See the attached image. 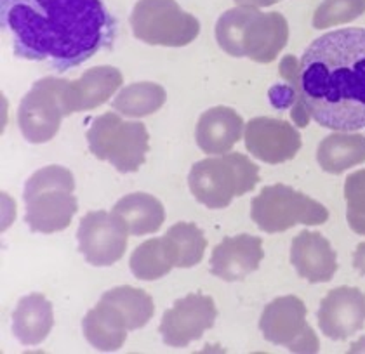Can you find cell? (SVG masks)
I'll use <instances>...</instances> for the list:
<instances>
[{
	"label": "cell",
	"instance_id": "8",
	"mask_svg": "<svg viewBox=\"0 0 365 354\" xmlns=\"http://www.w3.org/2000/svg\"><path fill=\"white\" fill-rule=\"evenodd\" d=\"M129 21L134 37L148 46L185 47L200 31L198 19L176 0H138Z\"/></svg>",
	"mask_w": 365,
	"mask_h": 354
},
{
	"label": "cell",
	"instance_id": "18",
	"mask_svg": "<svg viewBox=\"0 0 365 354\" xmlns=\"http://www.w3.org/2000/svg\"><path fill=\"white\" fill-rule=\"evenodd\" d=\"M245 123L233 108L214 106L200 115L197 122V145L207 155H225L244 137Z\"/></svg>",
	"mask_w": 365,
	"mask_h": 354
},
{
	"label": "cell",
	"instance_id": "17",
	"mask_svg": "<svg viewBox=\"0 0 365 354\" xmlns=\"http://www.w3.org/2000/svg\"><path fill=\"white\" fill-rule=\"evenodd\" d=\"M291 264L309 283H327L337 271L336 250L317 231H301L292 240Z\"/></svg>",
	"mask_w": 365,
	"mask_h": 354
},
{
	"label": "cell",
	"instance_id": "10",
	"mask_svg": "<svg viewBox=\"0 0 365 354\" xmlns=\"http://www.w3.org/2000/svg\"><path fill=\"white\" fill-rule=\"evenodd\" d=\"M259 330L268 342L291 353H319L320 340L307 321V306L296 296L277 297L264 308Z\"/></svg>",
	"mask_w": 365,
	"mask_h": 354
},
{
	"label": "cell",
	"instance_id": "24",
	"mask_svg": "<svg viewBox=\"0 0 365 354\" xmlns=\"http://www.w3.org/2000/svg\"><path fill=\"white\" fill-rule=\"evenodd\" d=\"M165 89L153 82H136L115 94L112 108L122 117L143 118L153 115L165 105Z\"/></svg>",
	"mask_w": 365,
	"mask_h": 354
},
{
	"label": "cell",
	"instance_id": "16",
	"mask_svg": "<svg viewBox=\"0 0 365 354\" xmlns=\"http://www.w3.org/2000/svg\"><path fill=\"white\" fill-rule=\"evenodd\" d=\"M122 83L124 77L120 70L108 65L87 70L77 80H66V117L105 105L110 98H115Z\"/></svg>",
	"mask_w": 365,
	"mask_h": 354
},
{
	"label": "cell",
	"instance_id": "25",
	"mask_svg": "<svg viewBox=\"0 0 365 354\" xmlns=\"http://www.w3.org/2000/svg\"><path fill=\"white\" fill-rule=\"evenodd\" d=\"M101 301L110 302L120 311L129 330L143 328L152 320L155 313L152 297L143 292L141 288H134V286L124 285L108 290V292L103 293Z\"/></svg>",
	"mask_w": 365,
	"mask_h": 354
},
{
	"label": "cell",
	"instance_id": "1",
	"mask_svg": "<svg viewBox=\"0 0 365 354\" xmlns=\"http://www.w3.org/2000/svg\"><path fill=\"white\" fill-rule=\"evenodd\" d=\"M2 26L19 58L63 71L113 41L115 23L101 0H0Z\"/></svg>",
	"mask_w": 365,
	"mask_h": 354
},
{
	"label": "cell",
	"instance_id": "29",
	"mask_svg": "<svg viewBox=\"0 0 365 354\" xmlns=\"http://www.w3.org/2000/svg\"><path fill=\"white\" fill-rule=\"evenodd\" d=\"M346 221L356 234L365 236V169L350 174L344 182Z\"/></svg>",
	"mask_w": 365,
	"mask_h": 354
},
{
	"label": "cell",
	"instance_id": "28",
	"mask_svg": "<svg viewBox=\"0 0 365 354\" xmlns=\"http://www.w3.org/2000/svg\"><path fill=\"white\" fill-rule=\"evenodd\" d=\"M365 13V0H324L313 14V28L324 30L351 23Z\"/></svg>",
	"mask_w": 365,
	"mask_h": 354
},
{
	"label": "cell",
	"instance_id": "14",
	"mask_svg": "<svg viewBox=\"0 0 365 354\" xmlns=\"http://www.w3.org/2000/svg\"><path fill=\"white\" fill-rule=\"evenodd\" d=\"M317 320L327 339L346 340L365 325V293L353 286H337L320 302Z\"/></svg>",
	"mask_w": 365,
	"mask_h": 354
},
{
	"label": "cell",
	"instance_id": "11",
	"mask_svg": "<svg viewBox=\"0 0 365 354\" xmlns=\"http://www.w3.org/2000/svg\"><path fill=\"white\" fill-rule=\"evenodd\" d=\"M125 224L113 212L94 210L82 217L77 231L78 250L91 266H112L124 257L127 249Z\"/></svg>",
	"mask_w": 365,
	"mask_h": 354
},
{
	"label": "cell",
	"instance_id": "23",
	"mask_svg": "<svg viewBox=\"0 0 365 354\" xmlns=\"http://www.w3.org/2000/svg\"><path fill=\"white\" fill-rule=\"evenodd\" d=\"M130 273L143 281H155L168 276L176 268V257L168 238H152L136 246L129 261Z\"/></svg>",
	"mask_w": 365,
	"mask_h": 354
},
{
	"label": "cell",
	"instance_id": "22",
	"mask_svg": "<svg viewBox=\"0 0 365 354\" xmlns=\"http://www.w3.org/2000/svg\"><path fill=\"white\" fill-rule=\"evenodd\" d=\"M317 162L329 174H343L365 162V136L334 130L324 137L317 150Z\"/></svg>",
	"mask_w": 365,
	"mask_h": 354
},
{
	"label": "cell",
	"instance_id": "30",
	"mask_svg": "<svg viewBox=\"0 0 365 354\" xmlns=\"http://www.w3.org/2000/svg\"><path fill=\"white\" fill-rule=\"evenodd\" d=\"M353 266L356 271L365 276V241L356 246L355 254H353Z\"/></svg>",
	"mask_w": 365,
	"mask_h": 354
},
{
	"label": "cell",
	"instance_id": "27",
	"mask_svg": "<svg viewBox=\"0 0 365 354\" xmlns=\"http://www.w3.org/2000/svg\"><path fill=\"white\" fill-rule=\"evenodd\" d=\"M280 77L285 80V87H275L273 90L280 94H289V99L285 101V106H291V117L297 127H307L312 117L304 103L303 90H301L299 80V61L294 56H285L280 61Z\"/></svg>",
	"mask_w": 365,
	"mask_h": 354
},
{
	"label": "cell",
	"instance_id": "5",
	"mask_svg": "<svg viewBox=\"0 0 365 354\" xmlns=\"http://www.w3.org/2000/svg\"><path fill=\"white\" fill-rule=\"evenodd\" d=\"M259 182V167L237 151L211 155L197 162L188 174V186L198 204L207 209H226Z\"/></svg>",
	"mask_w": 365,
	"mask_h": 354
},
{
	"label": "cell",
	"instance_id": "7",
	"mask_svg": "<svg viewBox=\"0 0 365 354\" xmlns=\"http://www.w3.org/2000/svg\"><path fill=\"white\" fill-rule=\"evenodd\" d=\"M251 217L261 231L282 233L297 224H324L329 219V210L291 186L272 184L252 198Z\"/></svg>",
	"mask_w": 365,
	"mask_h": 354
},
{
	"label": "cell",
	"instance_id": "6",
	"mask_svg": "<svg viewBox=\"0 0 365 354\" xmlns=\"http://www.w3.org/2000/svg\"><path fill=\"white\" fill-rule=\"evenodd\" d=\"M91 153L112 164L118 172H136L148 153V130L141 122L124 120L120 113L99 115L87 130Z\"/></svg>",
	"mask_w": 365,
	"mask_h": 354
},
{
	"label": "cell",
	"instance_id": "12",
	"mask_svg": "<svg viewBox=\"0 0 365 354\" xmlns=\"http://www.w3.org/2000/svg\"><path fill=\"white\" fill-rule=\"evenodd\" d=\"M217 311L211 297L188 293L174 302L162 316L160 333L164 344L170 348H186L211 330L216 323Z\"/></svg>",
	"mask_w": 365,
	"mask_h": 354
},
{
	"label": "cell",
	"instance_id": "3",
	"mask_svg": "<svg viewBox=\"0 0 365 354\" xmlns=\"http://www.w3.org/2000/svg\"><path fill=\"white\" fill-rule=\"evenodd\" d=\"M214 35L217 46L233 58L272 63L287 46L289 23L280 13L237 6L220 16Z\"/></svg>",
	"mask_w": 365,
	"mask_h": 354
},
{
	"label": "cell",
	"instance_id": "13",
	"mask_svg": "<svg viewBox=\"0 0 365 354\" xmlns=\"http://www.w3.org/2000/svg\"><path fill=\"white\" fill-rule=\"evenodd\" d=\"M245 148L264 164H284L301 150V134L294 125L279 118L256 117L245 123Z\"/></svg>",
	"mask_w": 365,
	"mask_h": 354
},
{
	"label": "cell",
	"instance_id": "9",
	"mask_svg": "<svg viewBox=\"0 0 365 354\" xmlns=\"http://www.w3.org/2000/svg\"><path fill=\"white\" fill-rule=\"evenodd\" d=\"M66 80L43 77L31 85L18 108V125L21 136L31 145H42L58 134L66 117Z\"/></svg>",
	"mask_w": 365,
	"mask_h": 354
},
{
	"label": "cell",
	"instance_id": "15",
	"mask_svg": "<svg viewBox=\"0 0 365 354\" xmlns=\"http://www.w3.org/2000/svg\"><path fill=\"white\" fill-rule=\"evenodd\" d=\"M264 257L263 240L252 234L228 236L212 250L211 273L223 281H242L259 268Z\"/></svg>",
	"mask_w": 365,
	"mask_h": 354
},
{
	"label": "cell",
	"instance_id": "26",
	"mask_svg": "<svg viewBox=\"0 0 365 354\" xmlns=\"http://www.w3.org/2000/svg\"><path fill=\"white\" fill-rule=\"evenodd\" d=\"M164 236L168 238L174 257H176V268H193L204 257L207 240H205L202 229L193 222H176L170 226Z\"/></svg>",
	"mask_w": 365,
	"mask_h": 354
},
{
	"label": "cell",
	"instance_id": "20",
	"mask_svg": "<svg viewBox=\"0 0 365 354\" xmlns=\"http://www.w3.org/2000/svg\"><path fill=\"white\" fill-rule=\"evenodd\" d=\"M54 325L53 304L42 293L23 297L13 313V333L23 345H37L47 339Z\"/></svg>",
	"mask_w": 365,
	"mask_h": 354
},
{
	"label": "cell",
	"instance_id": "19",
	"mask_svg": "<svg viewBox=\"0 0 365 354\" xmlns=\"http://www.w3.org/2000/svg\"><path fill=\"white\" fill-rule=\"evenodd\" d=\"M82 330L87 342L103 353L118 351L124 345L129 332L120 311L110 302L101 299L86 314Z\"/></svg>",
	"mask_w": 365,
	"mask_h": 354
},
{
	"label": "cell",
	"instance_id": "31",
	"mask_svg": "<svg viewBox=\"0 0 365 354\" xmlns=\"http://www.w3.org/2000/svg\"><path fill=\"white\" fill-rule=\"evenodd\" d=\"M233 2L240 7H254V9H261V7L273 6L277 0H233Z\"/></svg>",
	"mask_w": 365,
	"mask_h": 354
},
{
	"label": "cell",
	"instance_id": "32",
	"mask_svg": "<svg viewBox=\"0 0 365 354\" xmlns=\"http://www.w3.org/2000/svg\"><path fill=\"white\" fill-rule=\"evenodd\" d=\"M350 353H365V337H362V339L351 345Z\"/></svg>",
	"mask_w": 365,
	"mask_h": 354
},
{
	"label": "cell",
	"instance_id": "2",
	"mask_svg": "<svg viewBox=\"0 0 365 354\" xmlns=\"http://www.w3.org/2000/svg\"><path fill=\"white\" fill-rule=\"evenodd\" d=\"M299 80L309 117L339 132L365 127V28L329 31L299 59Z\"/></svg>",
	"mask_w": 365,
	"mask_h": 354
},
{
	"label": "cell",
	"instance_id": "21",
	"mask_svg": "<svg viewBox=\"0 0 365 354\" xmlns=\"http://www.w3.org/2000/svg\"><path fill=\"white\" fill-rule=\"evenodd\" d=\"M112 212L122 219L133 236L157 233L165 221L164 205L148 193L125 194L113 205Z\"/></svg>",
	"mask_w": 365,
	"mask_h": 354
},
{
	"label": "cell",
	"instance_id": "4",
	"mask_svg": "<svg viewBox=\"0 0 365 354\" xmlns=\"http://www.w3.org/2000/svg\"><path fill=\"white\" fill-rule=\"evenodd\" d=\"M75 179L68 169L49 165L31 174L25 184V222L34 233H58L70 226L77 212Z\"/></svg>",
	"mask_w": 365,
	"mask_h": 354
}]
</instances>
